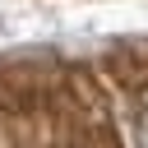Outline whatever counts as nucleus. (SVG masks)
<instances>
[{
  "mask_svg": "<svg viewBox=\"0 0 148 148\" xmlns=\"http://www.w3.org/2000/svg\"><path fill=\"white\" fill-rule=\"evenodd\" d=\"M139 148H148V116L139 120Z\"/></svg>",
  "mask_w": 148,
  "mask_h": 148,
  "instance_id": "obj_1",
  "label": "nucleus"
}]
</instances>
